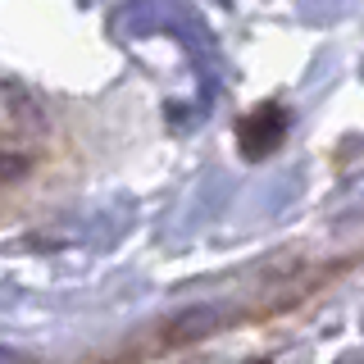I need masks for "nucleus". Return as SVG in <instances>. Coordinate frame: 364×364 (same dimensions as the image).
<instances>
[{"label":"nucleus","instance_id":"1","mask_svg":"<svg viewBox=\"0 0 364 364\" xmlns=\"http://www.w3.org/2000/svg\"><path fill=\"white\" fill-rule=\"evenodd\" d=\"M60 164V132L23 87L0 77V219L28 205Z\"/></svg>","mask_w":364,"mask_h":364}]
</instances>
